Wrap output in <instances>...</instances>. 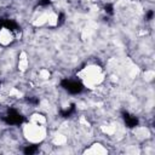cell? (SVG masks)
Listing matches in <instances>:
<instances>
[{"mask_svg": "<svg viewBox=\"0 0 155 155\" xmlns=\"http://www.w3.org/2000/svg\"><path fill=\"white\" fill-rule=\"evenodd\" d=\"M36 150H38L36 147H34V145H28V147L24 149V153H25V154H33V153H36Z\"/></svg>", "mask_w": 155, "mask_h": 155, "instance_id": "cell-4", "label": "cell"}, {"mask_svg": "<svg viewBox=\"0 0 155 155\" xmlns=\"http://www.w3.org/2000/svg\"><path fill=\"white\" fill-rule=\"evenodd\" d=\"M61 85L65 91H68L71 94H78L84 90V85L80 81H76V80L64 79V80H62Z\"/></svg>", "mask_w": 155, "mask_h": 155, "instance_id": "cell-1", "label": "cell"}, {"mask_svg": "<svg viewBox=\"0 0 155 155\" xmlns=\"http://www.w3.org/2000/svg\"><path fill=\"white\" fill-rule=\"evenodd\" d=\"M40 2H41V4H42V5H47V4H48V2H50V0H41V1H40Z\"/></svg>", "mask_w": 155, "mask_h": 155, "instance_id": "cell-6", "label": "cell"}, {"mask_svg": "<svg viewBox=\"0 0 155 155\" xmlns=\"http://www.w3.org/2000/svg\"><path fill=\"white\" fill-rule=\"evenodd\" d=\"M105 12L113 13V7H111V5H108V6H105Z\"/></svg>", "mask_w": 155, "mask_h": 155, "instance_id": "cell-5", "label": "cell"}, {"mask_svg": "<svg viewBox=\"0 0 155 155\" xmlns=\"http://www.w3.org/2000/svg\"><path fill=\"white\" fill-rule=\"evenodd\" d=\"M124 119H125V122H126V125H127L128 127H134V126L137 125V122H138L137 117L133 116V115H128V114H126V115L124 116Z\"/></svg>", "mask_w": 155, "mask_h": 155, "instance_id": "cell-3", "label": "cell"}, {"mask_svg": "<svg viewBox=\"0 0 155 155\" xmlns=\"http://www.w3.org/2000/svg\"><path fill=\"white\" fill-rule=\"evenodd\" d=\"M6 122L10 124V125H19L22 121H23V116L15 109H10L6 117H5Z\"/></svg>", "mask_w": 155, "mask_h": 155, "instance_id": "cell-2", "label": "cell"}]
</instances>
